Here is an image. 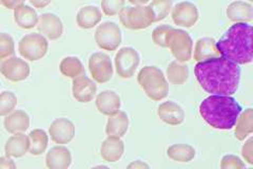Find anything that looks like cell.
<instances>
[{
  "label": "cell",
  "mask_w": 253,
  "mask_h": 169,
  "mask_svg": "<svg viewBox=\"0 0 253 169\" xmlns=\"http://www.w3.org/2000/svg\"><path fill=\"white\" fill-rule=\"evenodd\" d=\"M245 166L242 159L234 155H226L220 161V168L223 169H242Z\"/></svg>",
  "instance_id": "obj_36"
},
{
  "label": "cell",
  "mask_w": 253,
  "mask_h": 169,
  "mask_svg": "<svg viewBox=\"0 0 253 169\" xmlns=\"http://www.w3.org/2000/svg\"><path fill=\"white\" fill-rule=\"evenodd\" d=\"M167 156L175 162L188 163L196 156V150L189 144H174L167 149Z\"/></svg>",
  "instance_id": "obj_30"
},
{
  "label": "cell",
  "mask_w": 253,
  "mask_h": 169,
  "mask_svg": "<svg viewBox=\"0 0 253 169\" xmlns=\"http://www.w3.org/2000/svg\"><path fill=\"white\" fill-rule=\"evenodd\" d=\"M227 17L233 22H251L253 19V6L250 2L236 0L228 5Z\"/></svg>",
  "instance_id": "obj_22"
},
{
  "label": "cell",
  "mask_w": 253,
  "mask_h": 169,
  "mask_svg": "<svg viewBox=\"0 0 253 169\" xmlns=\"http://www.w3.org/2000/svg\"><path fill=\"white\" fill-rule=\"evenodd\" d=\"M72 164V155L69 148L57 145L46 152L45 165L50 169H67Z\"/></svg>",
  "instance_id": "obj_17"
},
{
  "label": "cell",
  "mask_w": 253,
  "mask_h": 169,
  "mask_svg": "<svg viewBox=\"0 0 253 169\" xmlns=\"http://www.w3.org/2000/svg\"><path fill=\"white\" fill-rule=\"evenodd\" d=\"M49 135L51 140L58 145H66L72 142L75 136V126L67 117L55 118L50 125Z\"/></svg>",
  "instance_id": "obj_13"
},
{
  "label": "cell",
  "mask_w": 253,
  "mask_h": 169,
  "mask_svg": "<svg viewBox=\"0 0 253 169\" xmlns=\"http://www.w3.org/2000/svg\"><path fill=\"white\" fill-rule=\"evenodd\" d=\"M38 14L34 7L22 4L14 10V20L19 28L23 30H31L37 26Z\"/></svg>",
  "instance_id": "obj_25"
},
{
  "label": "cell",
  "mask_w": 253,
  "mask_h": 169,
  "mask_svg": "<svg viewBox=\"0 0 253 169\" xmlns=\"http://www.w3.org/2000/svg\"><path fill=\"white\" fill-rule=\"evenodd\" d=\"M17 106V96L12 91L0 93V116H6Z\"/></svg>",
  "instance_id": "obj_33"
},
{
  "label": "cell",
  "mask_w": 253,
  "mask_h": 169,
  "mask_svg": "<svg viewBox=\"0 0 253 169\" xmlns=\"http://www.w3.org/2000/svg\"><path fill=\"white\" fill-rule=\"evenodd\" d=\"M194 74L203 89L213 95H233L239 90L241 68L223 56L199 61Z\"/></svg>",
  "instance_id": "obj_1"
},
{
  "label": "cell",
  "mask_w": 253,
  "mask_h": 169,
  "mask_svg": "<svg viewBox=\"0 0 253 169\" xmlns=\"http://www.w3.org/2000/svg\"><path fill=\"white\" fill-rule=\"evenodd\" d=\"M30 149L29 152L33 156H42L45 152L49 144V135L42 129H34L29 134Z\"/></svg>",
  "instance_id": "obj_31"
},
{
  "label": "cell",
  "mask_w": 253,
  "mask_h": 169,
  "mask_svg": "<svg viewBox=\"0 0 253 169\" xmlns=\"http://www.w3.org/2000/svg\"><path fill=\"white\" fill-rule=\"evenodd\" d=\"M118 15L122 25L129 30H144L154 22V15L149 5L125 6Z\"/></svg>",
  "instance_id": "obj_6"
},
{
  "label": "cell",
  "mask_w": 253,
  "mask_h": 169,
  "mask_svg": "<svg viewBox=\"0 0 253 169\" xmlns=\"http://www.w3.org/2000/svg\"><path fill=\"white\" fill-rule=\"evenodd\" d=\"M59 71L63 76L72 79L85 74V69L82 60L76 56H67L62 58L59 63Z\"/></svg>",
  "instance_id": "obj_28"
},
{
  "label": "cell",
  "mask_w": 253,
  "mask_h": 169,
  "mask_svg": "<svg viewBox=\"0 0 253 169\" xmlns=\"http://www.w3.org/2000/svg\"><path fill=\"white\" fill-rule=\"evenodd\" d=\"M49 50V42L41 33H30L23 36L18 43V52L23 58L30 61L42 59Z\"/></svg>",
  "instance_id": "obj_7"
},
{
  "label": "cell",
  "mask_w": 253,
  "mask_h": 169,
  "mask_svg": "<svg viewBox=\"0 0 253 169\" xmlns=\"http://www.w3.org/2000/svg\"><path fill=\"white\" fill-rule=\"evenodd\" d=\"M234 135L239 141L246 140L253 132V109L248 108L242 111L234 125Z\"/></svg>",
  "instance_id": "obj_27"
},
{
  "label": "cell",
  "mask_w": 253,
  "mask_h": 169,
  "mask_svg": "<svg viewBox=\"0 0 253 169\" xmlns=\"http://www.w3.org/2000/svg\"><path fill=\"white\" fill-rule=\"evenodd\" d=\"M140 56L132 47H124L118 50L114 58L117 75L121 78H131L139 66Z\"/></svg>",
  "instance_id": "obj_9"
},
{
  "label": "cell",
  "mask_w": 253,
  "mask_h": 169,
  "mask_svg": "<svg viewBox=\"0 0 253 169\" xmlns=\"http://www.w3.org/2000/svg\"><path fill=\"white\" fill-rule=\"evenodd\" d=\"M30 65L25 59L14 55L0 58V74H2L10 82H22L30 76Z\"/></svg>",
  "instance_id": "obj_10"
},
{
  "label": "cell",
  "mask_w": 253,
  "mask_h": 169,
  "mask_svg": "<svg viewBox=\"0 0 253 169\" xmlns=\"http://www.w3.org/2000/svg\"><path fill=\"white\" fill-rule=\"evenodd\" d=\"M128 168H134V169H144V168H150V166L144 162V161L141 160H136V161H133L132 163H130L128 165Z\"/></svg>",
  "instance_id": "obj_41"
},
{
  "label": "cell",
  "mask_w": 253,
  "mask_h": 169,
  "mask_svg": "<svg viewBox=\"0 0 253 169\" xmlns=\"http://www.w3.org/2000/svg\"><path fill=\"white\" fill-rule=\"evenodd\" d=\"M89 71L95 83L110 82L113 76V63L110 56L104 52L93 53L89 57Z\"/></svg>",
  "instance_id": "obj_11"
},
{
  "label": "cell",
  "mask_w": 253,
  "mask_h": 169,
  "mask_svg": "<svg viewBox=\"0 0 253 169\" xmlns=\"http://www.w3.org/2000/svg\"><path fill=\"white\" fill-rule=\"evenodd\" d=\"M0 88H1V84H0Z\"/></svg>",
  "instance_id": "obj_44"
},
{
  "label": "cell",
  "mask_w": 253,
  "mask_h": 169,
  "mask_svg": "<svg viewBox=\"0 0 253 169\" xmlns=\"http://www.w3.org/2000/svg\"><path fill=\"white\" fill-rule=\"evenodd\" d=\"M150 0H129V2L134 5H145Z\"/></svg>",
  "instance_id": "obj_42"
},
{
  "label": "cell",
  "mask_w": 253,
  "mask_h": 169,
  "mask_svg": "<svg viewBox=\"0 0 253 169\" xmlns=\"http://www.w3.org/2000/svg\"><path fill=\"white\" fill-rule=\"evenodd\" d=\"M125 152V144L120 136L108 135L100 146V156L106 162L115 163Z\"/></svg>",
  "instance_id": "obj_19"
},
{
  "label": "cell",
  "mask_w": 253,
  "mask_h": 169,
  "mask_svg": "<svg viewBox=\"0 0 253 169\" xmlns=\"http://www.w3.org/2000/svg\"><path fill=\"white\" fill-rule=\"evenodd\" d=\"M129 129V116L125 111H118L115 114L110 115L106 125L107 135L120 136L123 135Z\"/></svg>",
  "instance_id": "obj_26"
},
{
  "label": "cell",
  "mask_w": 253,
  "mask_h": 169,
  "mask_svg": "<svg viewBox=\"0 0 253 169\" xmlns=\"http://www.w3.org/2000/svg\"><path fill=\"white\" fill-rule=\"evenodd\" d=\"M37 29L46 39L57 40L63 34L62 20L54 13H43L38 17Z\"/></svg>",
  "instance_id": "obj_14"
},
{
  "label": "cell",
  "mask_w": 253,
  "mask_h": 169,
  "mask_svg": "<svg viewBox=\"0 0 253 169\" xmlns=\"http://www.w3.org/2000/svg\"><path fill=\"white\" fill-rule=\"evenodd\" d=\"M137 82L149 99L162 101L167 98L169 85L164 72L156 66H145L137 75Z\"/></svg>",
  "instance_id": "obj_5"
},
{
  "label": "cell",
  "mask_w": 253,
  "mask_h": 169,
  "mask_svg": "<svg viewBox=\"0 0 253 169\" xmlns=\"http://www.w3.org/2000/svg\"><path fill=\"white\" fill-rule=\"evenodd\" d=\"M126 0H101V11L107 16L118 15L125 7Z\"/></svg>",
  "instance_id": "obj_35"
},
{
  "label": "cell",
  "mask_w": 253,
  "mask_h": 169,
  "mask_svg": "<svg viewBox=\"0 0 253 169\" xmlns=\"http://www.w3.org/2000/svg\"><path fill=\"white\" fill-rule=\"evenodd\" d=\"M242 156L250 165L253 164V139L249 138L242 147Z\"/></svg>",
  "instance_id": "obj_37"
},
{
  "label": "cell",
  "mask_w": 253,
  "mask_h": 169,
  "mask_svg": "<svg viewBox=\"0 0 253 169\" xmlns=\"http://www.w3.org/2000/svg\"><path fill=\"white\" fill-rule=\"evenodd\" d=\"M219 52L216 48V42L212 37H202L197 39L194 48L193 57L197 62L210 58L218 57Z\"/></svg>",
  "instance_id": "obj_24"
},
{
  "label": "cell",
  "mask_w": 253,
  "mask_h": 169,
  "mask_svg": "<svg viewBox=\"0 0 253 169\" xmlns=\"http://www.w3.org/2000/svg\"><path fill=\"white\" fill-rule=\"evenodd\" d=\"M30 123V116L23 110H14L3 119L4 129L11 134L26 132L29 129Z\"/></svg>",
  "instance_id": "obj_20"
},
{
  "label": "cell",
  "mask_w": 253,
  "mask_h": 169,
  "mask_svg": "<svg viewBox=\"0 0 253 169\" xmlns=\"http://www.w3.org/2000/svg\"><path fill=\"white\" fill-rule=\"evenodd\" d=\"M157 115L164 123L172 126L183 124L185 120V112L183 107L173 101L161 104L157 108Z\"/></svg>",
  "instance_id": "obj_16"
},
{
  "label": "cell",
  "mask_w": 253,
  "mask_h": 169,
  "mask_svg": "<svg viewBox=\"0 0 253 169\" xmlns=\"http://www.w3.org/2000/svg\"><path fill=\"white\" fill-rule=\"evenodd\" d=\"M95 104L101 114L110 116L120 111L122 102L120 95L115 91L104 90L96 95Z\"/></svg>",
  "instance_id": "obj_18"
},
{
  "label": "cell",
  "mask_w": 253,
  "mask_h": 169,
  "mask_svg": "<svg viewBox=\"0 0 253 169\" xmlns=\"http://www.w3.org/2000/svg\"><path fill=\"white\" fill-rule=\"evenodd\" d=\"M200 114L209 126L217 130H230L243 111L231 95L211 94L200 104Z\"/></svg>",
  "instance_id": "obj_3"
},
{
  "label": "cell",
  "mask_w": 253,
  "mask_h": 169,
  "mask_svg": "<svg viewBox=\"0 0 253 169\" xmlns=\"http://www.w3.org/2000/svg\"><path fill=\"white\" fill-rule=\"evenodd\" d=\"M154 15V22L164 20L170 14L173 1L172 0H152V2L149 4Z\"/></svg>",
  "instance_id": "obj_32"
},
{
  "label": "cell",
  "mask_w": 253,
  "mask_h": 169,
  "mask_svg": "<svg viewBox=\"0 0 253 169\" xmlns=\"http://www.w3.org/2000/svg\"><path fill=\"white\" fill-rule=\"evenodd\" d=\"M1 4L9 10H15L16 7H18L22 4H25L26 0H0Z\"/></svg>",
  "instance_id": "obj_38"
},
{
  "label": "cell",
  "mask_w": 253,
  "mask_h": 169,
  "mask_svg": "<svg viewBox=\"0 0 253 169\" xmlns=\"http://www.w3.org/2000/svg\"><path fill=\"white\" fill-rule=\"evenodd\" d=\"M97 93V86L94 80L85 74L73 78L72 94L73 98L82 104H88L93 101Z\"/></svg>",
  "instance_id": "obj_15"
},
{
  "label": "cell",
  "mask_w": 253,
  "mask_h": 169,
  "mask_svg": "<svg viewBox=\"0 0 253 169\" xmlns=\"http://www.w3.org/2000/svg\"><path fill=\"white\" fill-rule=\"evenodd\" d=\"M166 76L173 85H183L189 78V67L185 62L173 60L166 70Z\"/></svg>",
  "instance_id": "obj_29"
},
{
  "label": "cell",
  "mask_w": 253,
  "mask_h": 169,
  "mask_svg": "<svg viewBox=\"0 0 253 169\" xmlns=\"http://www.w3.org/2000/svg\"><path fill=\"white\" fill-rule=\"evenodd\" d=\"M95 43L105 51H115L122 44V30L113 21H105L95 30Z\"/></svg>",
  "instance_id": "obj_8"
},
{
  "label": "cell",
  "mask_w": 253,
  "mask_h": 169,
  "mask_svg": "<svg viewBox=\"0 0 253 169\" xmlns=\"http://www.w3.org/2000/svg\"><path fill=\"white\" fill-rule=\"evenodd\" d=\"M102 12L96 5H85L76 15L77 26L84 30H90L96 27L101 21Z\"/></svg>",
  "instance_id": "obj_23"
},
{
  "label": "cell",
  "mask_w": 253,
  "mask_h": 169,
  "mask_svg": "<svg viewBox=\"0 0 253 169\" xmlns=\"http://www.w3.org/2000/svg\"><path fill=\"white\" fill-rule=\"evenodd\" d=\"M0 4H1V2H0Z\"/></svg>",
  "instance_id": "obj_45"
},
{
  "label": "cell",
  "mask_w": 253,
  "mask_h": 169,
  "mask_svg": "<svg viewBox=\"0 0 253 169\" xmlns=\"http://www.w3.org/2000/svg\"><path fill=\"white\" fill-rule=\"evenodd\" d=\"M15 42L14 38L9 34L1 32L0 33V58H5L14 55Z\"/></svg>",
  "instance_id": "obj_34"
},
{
  "label": "cell",
  "mask_w": 253,
  "mask_h": 169,
  "mask_svg": "<svg viewBox=\"0 0 253 169\" xmlns=\"http://www.w3.org/2000/svg\"><path fill=\"white\" fill-rule=\"evenodd\" d=\"M219 55L237 65L252 61V26L248 22H235L216 42Z\"/></svg>",
  "instance_id": "obj_2"
},
{
  "label": "cell",
  "mask_w": 253,
  "mask_h": 169,
  "mask_svg": "<svg viewBox=\"0 0 253 169\" xmlns=\"http://www.w3.org/2000/svg\"><path fill=\"white\" fill-rule=\"evenodd\" d=\"M30 149L29 135L23 133H16L9 138L4 145L5 156L11 158H21L28 154Z\"/></svg>",
  "instance_id": "obj_21"
},
{
  "label": "cell",
  "mask_w": 253,
  "mask_h": 169,
  "mask_svg": "<svg viewBox=\"0 0 253 169\" xmlns=\"http://www.w3.org/2000/svg\"><path fill=\"white\" fill-rule=\"evenodd\" d=\"M29 1L35 9H43L52 2V0H29Z\"/></svg>",
  "instance_id": "obj_40"
},
{
  "label": "cell",
  "mask_w": 253,
  "mask_h": 169,
  "mask_svg": "<svg viewBox=\"0 0 253 169\" xmlns=\"http://www.w3.org/2000/svg\"><path fill=\"white\" fill-rule=\"evenodd\" d=\"M153 43L162 48H168L177 61L187 62L192 57L193 42L185 30L175 29L169 25H162L154 29Z\"/></svg>",
  "instance_id": "obj_4"
},
{
  "label": "cell",
  "mask_w": 253,
  "mask_h": 169,
  "mask_svg": "<svg viewBox=\"0 0 253 169\" xmlns=\"http://www.w3.org/2000/svg\"><path fill=\"white\" fill-rule=\"evenodd\" d=\"M199 9L192 2L181 1L172 7V19L178 27L192 28L199 21Z\"/></svg>",
  "instance_id": "obj_12"
},
{
  "label": "cell",
  "mask_w": 253,
  "mask_h": 169,
  "mask_svg": "<svg viewBox=\"0 0 253 169\" xmlns=\"http://www.w3.org/2000/svg\"><path fill=\"white\" fill-rule=\"evenodd\" d=\"M248 1H249V2H252V1H253V0H248Z\"/></svg>",
  "instance_id": "obj_43"
},
{
  "label": "cell",
  "mask_w": 253,
  "mask_h": 169,
  "mask_svg": "<svg viewBox=\"0 0 253 169\" xmlns=\"http://www.w3.org/2000/svg\"><path fill=\"white\" fill-rule=\"evenodd\" d=\"M4 168V169H14L16 168V164L14 162V160L11 157H0V169Z\"/></svg>",
  "instance_id": "obj_39"
}]
</instances>
